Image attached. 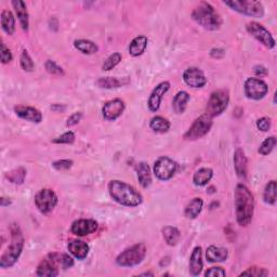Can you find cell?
<instances>
[{
    "label": "cell",
    "mask_w": 277,
    "mask_h": 277,
    "mask_svg": "<svg viewBox=\"0 0 277 277\" xmlns=\"http://www.w3.org/2000/svg\"><path fill=\"white\" fill-rule=\"evenodd\" d=\"M236 220L240 226H247L253 221L255 213V199L251 191L244 184H238L235 189Z\"/></svg>",
    "instance_id": "1"
},
{
    "label": "cell",
    "mask_w": 277,
    "mask_h": 277,
    "mask_svg": "<svg viewBox=\"0 0 277 277\" xmlns=\"http://www.w3.org/2000/svg\"><path fill=\"white\" fill-rule=\"evenodd\" d=\"M108 192L116 203L127 207H137L142 204L143 197L133 186L119 180L110 181L108 184Z\"/></svg>",
    "instance_id": "2"
},
{
    "label": "cell",
    "mask_w": 277,
    "mask_h": 277,
    "mask_svg": "<svg viewBox=\"0 0 277 277\" xmlns=\"http://www.w3.org/2000/svg\"><path fill=\"white\" fill-rule=\"evenodd\" d=\"M74 265V260L68 255L65 254H50L42 262L37 268L38 276L54 277L60 274L59 269H69Z\"/></svg>",
    "instance_id": "3"
},
{
    "label": "cell",
    "mask_w": 277,
    "mask_h": 277,
    "mask_svg": "<svg viewBox=\"0 0 277 277\" xmlns=\"http://www.w3.org/2000/svg\"><path fill=\"white\" fill-rule=\"evenodd\" d=\"M194 21L208 31H216L222 25V19L209 2L203 1L195 7L192 12Z\"/></svg>",
    "instance_id": "4"
},
{
    "label": "cell",
    "mask_w": 277,
    "mask_h": 277,
    "mask_svg": "<svg viewBox=\"0 0 277 277\" xmlns=\"http://www.w3.org/2000/svg\"><path fill=\"white\" fill-rule=\"evenodd\" d=\"M24 237L21 230L18 225L11 226V244L7 250L2 254L0 258V268L7 269L11 268L17 263L20 256L22 255L24 248Z\"/></svg>",
    "instance_id": "5"
},
{
    "label": "cell",
    "mask_w": 277,
    "mask_h": 277,
    "mask_svg": "<svg viewBox=\"0 0 277 277\" xmlns=\"http://www.w3.org/2000/svg\"><path fill=\"white\" fill-rule=\"evenodd\" d=\"M145 256H147V247L144 244H137L123 251L116 259V263L123 268H131L140 264L144 260Z\"/></svg>",
    "instance_id": "6"
},
{
    "label": "cell",
    "mask_w": 277,
    "mask_h": 277,
    "mask_svg": "<svg viewBox=\"0 0 277 277\" xmlns=\"http://www.w3.org/2000/svg\"><path fill=\"white\" fill-rule=\"evenodd\" d=\"M225 6L234 11L253 18H262L264 16V7L262 2L255 0H231L224 1Z\"/></svg>",
    "instance_id": "7"
},
{
    "label": "cell",
    "mask_w": 277,
    "mask_h": 277,
    "mask_svg": "<svg viewBox=\"0 0 277 277\" xmlns=\"http://www.w3.org/2000/svg\"><path fill=\"white\" fill-rule=\"evenodd\" d=\"M230 102V94L228 90H216L210 95L207 107H206V114L211 118L216 117L222 114L228 107Z\"/></svg>",
    "instance_id": "8"
},
{
    "label": "cell",
    "mask_w": 277,
    "mask_h": 277,
    "mask_svg": "<svg viewBox=\"0 0 277 277\" xmlns=\"http://www.w3.org/2000/svg\"><path fill=\"white\" fill-rule=\"evenodd\" d=\"M211 127H213V118L207 114H204L196 119L193 125L191 126L188 132L184 134V138L190 141L200 139L209 132Z\"/></svg>",
    "instance_id": "9"
},
{
    "label": "cell",
    "mask_w": 277,
    "mask_h": 277,
    "mask_svg": "<svg viewBox=\"0 0 277 277\" xmlns=\"http://www.w3.org/2000/svg\"><path fill=\"white\" fill-rule=\"evenodd\" d=\"M35 205L40 213L47 214L57 207L58 196L50 189L40 190L35 196Z\"/></svg>",
    "instance_id": "10"
},
{
    "label": "cell",
    "mask_w": 277,
    "mask_h": 277,
    "mask_svg": "<svg viewBox=\"0 0 277 277\" xmlns=\"http://www.w3.org/2000/svg\"><path fill=\"white\" fill-rule=\"evenodd\" d=\"M177 163L167 156H162L155 162L154 173L156 178L162 181H168L173 177L177 171Z\"/></svg>",
    "instance_id": "11"
},
{
    "label": "cell",
    "mask_w": 277,
    "mask_h": 277,
    "mask_svg": "<svg viewBox=\"0 0 277 277\" xmlns=\"http://www.w3.org/2000/svg\"><path fill=\"white\" fill-rule=\"evenodd\" d=\"M247 31L254 36L258 42H260L266 48L272 49L275 47V39L272 36V34L264 26L256 22H250L247 24Z\"/></svg>",
    "instance_id": "12"
},
{
    "label": "cell",
    "mask_w": 277,
    "mask_h": 277,
    "mask_svg": "<svg viewBox=\"0 0 277 277\" xmlns=\"http://www.w3.org/2000/svg\"><path fill=\"white\" fill-rule=\"evenodd\" d=\"M245 94L251 100L263 99L269 91V87L259 78H248L245 82Z\"/></svg>",
    "instance_id": "13"
},
{
    "label": "cell",
    "mask_w": 277,
    "mask_h": 277,
    "mask_svg": "<svg viewBox=\"0 0 277 277\" xmlns=\"http://www.w3.org/2000/svg\"><path fill=\"white\" fill-rule=\"evenodd\" d=\"M124 110H125L124 101L120 99H114L104 104V107L102 108V114L105 119L109 120V122H114V120H116L122 116Z\"/></svg>",
    "instance_id": "14"
},
{
    "label": "cell",
    "mask_w": 277,
    "mask_h": 277,
    "mask_svg": "<svg viewBox=\"0 0 277 277\" xmlns=\"http://www.w3.org/2000/svg\"><path fill=\"white\" fill-rule=\"evenodd\" d=\"M183 80L186 85L192 88H203L207 84V78L203 70L197 67H189L185 69L183 73Z\"/></svg>",
    "instance_id": "15"
},
{
    "label": "cell",
    "mask_w": 277,
    "mask_h": 277,
    "mask_svg": "<svg viewBox=\"0 0 277 277\" xmlns=\"http://www.w3.org/2000/svg\"><path fill=\"white\" fill-rule=\"evenodd\" d=\"M98 222L91 219H79L73 222L70 226V231L72 233L76 236H87L89 234L94 233L98 230Z\"/></svg>",
    "instance_id": "16"
},
{
    "label": "cell",
    "mask_w": 277,
    "mask_h": 277,
    "mask_svg": "<svg viewBox=\"0 0 277 277\" xmlns=\"http://www.w3.org/2000/svg\"><path fill=\"white\" fill-rule=\"evenodd\" d=\"M169 89H170V84L168 82H163L156 85L152 93H150L148 101L149 108L152 110V112H157L159 109L160 103H162L164 95L169 91Z\"/></svg>",
    "instance_id": "17"
},
{
    "label": "cell",
    "mask_w": 277,
    "mask_h": 277,
    "mask_svg": "<svg viewBox=\"0 0 277 277\" xmlns=\"http://www.w3.org/2000/svg\"><path fill=\"white\" fill-rule=\"evenodd\" d=\"M14 112H16L20 118L27 120V122L39 124L43 120V114L40 113V110L32 107L19 105V107H14Z\"/></svg>",
    "instance_id": "18"
},
{
    "label": "cell",
    "mask_w": 277,
    "mask_h": 277,
    "mask_svg": "<svg viewBox=\"0 0 277 277\" xmlns=\"http://www.w3.org/2000/svg\"><path fill=\"white\" fill-rule=\"evenodd\" d=\"M68 251L78 260H85L89 254V246L87 243L79 239H73L68 243Z\"/></svg>",
    "instance_id": "19"
},
{
    "label": "cell",
    "mask_w": 277,
    "mask_h": 277,
    "mask_svg": "<svg viewBox=\"0 0 277 277\" xmlns=\"http://www.w3.org/2000/svg\"><path fill=\"white\" fill-rule=\"evenodd\" d=\"M234 168L238 178L245 179L247 177V157L240 148L236 149L234 153Z\"/></svg>",
    "instance_id": "20"
},
{
    "label": "cell",
    "mask_w": 277,
    "mask_h": 277,
    "mask_svg": "<svg viewBox=\"0 0 277 277\" xmlns=\"http://www.w3.org/2000/svg\"><path fill=\"white\" fill-rule=\"evenodd\" d=\"M12 6L14 10H16V13L19 18V21L20 24H21L23 31L27 32L29 26V18L26 4H25V2L22 1V0H14V1H12Z\"/></svg>",
    "instance_id": "21"
},
{
    "label": "cell",
    "mask_w": 277,
    "mask_h": 277,
    "mask_svg": "<svg viewBox=\"0 0 277 277\" xmlns=\"http://www.w3.org/2000/svg\"><path fill=\"white\" fill-rule=\"evenodd\" d=\"M203 256H201L200 247H195L190 258V273L193 276H197L203 270Z\"/></svg>",
    "instance_id": "22"
},
{
    "label": "cell",
    "mask_w": 277,
    "mask_h": 277,
    "mask_svg": "<svg viewBox=\"0 0 277 277\" xmlns=\"http://www.w3.org/2000/svg\"><path fill=\"white\" fill-rule=\"evenodd\" d=\"M229 251L223 247H218V246H209L206 251V256L209 262H223L228 259Z\"/></svg>",
    "instance_id": "23"
},
{
    "label": "cell",
    "mask_w": 277,
    "mask_h": 277,
    "mask_svg": "<svg viewBox=\"0 0 277 277\" xmlns=\"http://www.w3.org/2000/svg\"><path fill=\"white\" fill-rule=\"evenodd\" d=\"M137 173L138 180L142 188L148 189L152 184V174H150V169L147 163H140L137 166Z\"/></svg>",
    "instance_id": "24"
},
{
    "label": "cell",
    "mask_w": 277,
    "mask_h": 277,
    "mask_svg": "<svg viewBox=\"0 0 277 277\" xmlns=\"http://www.w3.org/2000/svg\"><path fill=\"white\" fill-rule=\"evenodd\" d=\"M129 83L130 80L128 78H117V77H102L97 82L99 87L104 89L119 88L123 87V85H128Z\"/></svg>",
    "instance_id": "25"
},
{
    "label": "cell",
    "mask_w": 277,
    "mask_h": 277,
    "mask_svg": "<svg viewBox=\"0 0 277 277\" xmlns=\"http://www.w3.org/2000/svg\"><path fill=\"white\" fill-rule=\"evenodd\" d=\"M148 42V37L145 36L135 37L129 44V54L132 55V57H139L147 49Z\"/></svg>",
    "instance_id": "26"
},
{
    "label": "cell",
    "mask_w": 277,
    "mask_h": 277,
    "mask_svg": "<svg viewBox=\"0 0 277 277\" xmlns=\"http://www.w3.org/2000/svg\"><path fill=\"white\" fill-rule=\"evenodd\" d=\"M203 207H204L203 199L196 197L191 200L189 205L186 206V208L184 210V214L188 219H195L199 215L201 210H203Z\"/></svg>",
    "instance_id": "27"
},
{
    "label": "cell",
    "mask_w": 277,
    "mask_h": 277,
    "mask_svg": "<svg viewBox=\"0 0 277 277\" xmlns=\"http://www.w3.org/2000/svg\"><path fill=\"white\" fill-rule=\"evenodd\" d=\"M190 101V94L186 91H180L175 95L172 102L173 110L177 114H183Z\"/></svg>",
    "instance_id": "28"
},
{
    "label": "cell",
    "mask_w": 277,
    "mask_h": 277,
    "mask_svg": "<svg viewBox=\"0 0 277 277\" xmlns=\"http://www.w3.org/2000/svg\"><path fill=\"white\" fill-rule=\"evenodd\" d=\"M213 177V171L211 168H200L196 171L193 177V182L197 186H204L210 182Z\"/></svg>",
    "instance_id": "29"
},
{
    "label": "cell",
    "mask_w": 277,
    "mask_h": 277,
    "mask_svg": "<svg viewBox=\"0 0 277 277\" xmlns=\"http://www.w3.org/2000/svg\"><path fill=\"white\" fill-rule=\"evenodd\" d=\"M1 26L8 35H13L16 32V19L9 10H3L1 12Z\"/></svg>",
    "instance_id": "30"
},
{
    "label": "cell",
    "mask_w": 277,
    "mask_h": 277,
    "mask_svg": "<svg viewBox=\"0 0 277 277\" xmlns=\"http://www.w3.org/2000/svg\"><path fill=\"white\" fill-rule=\"evenodd\" d=\"M74 46L84 54H94L99 51V47L91 40L78 39L74 42Z\"/></svg>",
    "instance_id": "31"
},
{
    "label": "cell",
    "mask_w": 277,
    "mask_h": 277,
    "mask_svg": "<svg viewBox=\"0 0 277 277\" xmlns=\"http://www.w3.org/2000/svg\"><path fill=\"white\" fill-rule=\"evenodd\" d=\"M163 236L166 243H167L169 246H175L180 240L181 237V233L180 231L174 228V226H165L163 229Z\"/></svg>",
    "instance_id": "32"
},
{
    "label": "cell",
    "mask_w": 277,
    "mask_h": 277,
    "mask_svg": "<svg viewBox=\"0 0 277 277\" xmlns=\"http://www.w3.org/2000/svg\"><path fill=\"white\" fill-rule=\"evenodd\" d=\"M170 123L168 119H166L162 116H156V117L150 119L149 127L152 130H154L155 132L159 133H165L170 129Z\"/></svg>",
    "instance_id": "33"
},
{
    "label": "cell",
    "mask_w": 277,
    "mask_h": 277,
    "mask_svg": "<svg viewBox=\"0 0 277 277\" xmlns=\"http://www.w3.org/2000/svg\"><path fill=\"white\" fill-rule=\"evenodd\" d=\"M276 190H277V184L276 181L272 180L266 184L264 189V194H263V199L266 204L269 205H275L276 203Z\"/></svg>",
    "instance_id": "34"
},
{
    "label": "cell",
    "mask_w": 277,
    "mask_h": 277,
    "mask_svg": "<svg viewBox=\"0 0 277 277\" xmlns=\"http://www.w3.org/2000/svg\"><path fill=\"white\" fill-rule=\"evenodd\" d=\"M25 177H26V170L23 167L17 168L7 173V179L14 184H22L24 182Z\"/></svg>",
    "instance_id": "35"
},
{
    "label": "cell",
    "mask_w": 277,
    "mask_h": 277,
    "mask_svg": "<svg viewBox=\"0 0 277 277\" xmlns=\"http://www.w3.org/2000/svg\"><path fill=\"white\" fill-rule=\"evenodd\" d=\"M275 145H276V138L275 137H269V138H266L263 141V142H262L258 152L261 155L266 156V155H269L272 152V150L274 149Z\"/></svg>",
    "instance_id": "36"
},
{
    "label": "cell",
    "mask_w": 277,
    "mask_h": 277,
    "mask_svg": "<svg viewBox=\"0 0 277 277\" xmlns=\"http://www.w3.org/2000/svg\"><path fill=\"white\" fill-rule=\"evenodd\" d=\"M122 61V54L118 53V52H115L113 54H110L109 57L105 60V62L103 63V66L102 69L103 70H110L113 69L115 66H117V65Z\"/></svg>",
    "instance_id": "37"
},
{
    "label": "cell",
    "mask_w": 277,
    "mask_h": 277,
    "mask_svg": "<svg viewBox=\"0 0 277 277\" xmlns=\"http://www.w3.org/2000/svg\"><path fill=\"white\" fill-rule=\"evenodd\" d=\"M20 63H21V67L25 70V72H33L35 68V65L31 55L28 54L26 50H23L21 59H20Z\"/></svg>",
    "instance_id": "38"
},
{
    "label": "cell",
    "mask_w": 277,
    "mask_h": 277,
    "mask_svg": "<svg viewBox=\"0 0 277 277\" xmlns=\"http://www.w3.org/2000/svg\"><path fill=\"white\" fill-rule=\"evenodd\" d=\"M75 139L76 138H75V133L73 131H67V132H65L62 135H60V137L52 140V142L55 144H72L74 143Z\"/></svg>",
    "instance_id": "39"
},
{
    "label": "cell",
    "mask_w": 277,
    "mask_h": 277,
    "mask_svg": "<svg viewBox=\"0 0 277 277\" xmlns=\"http://www.w3.org/2000/svg\"><path fill=\"white\" fill-rule=\"evenodd\" d=\"M44 67H46V70L51 75H58V76H63L64 75V70L62 67H60L59 65L51 61V60H48V61L44 63Z\"/></svg>",
    "instance_id": "40"
},
{
    "label": "cell",
    "mask_w": 277,
    "mask_h": 277,
    "mask_svg": "<svg viewBox=\"0 0 277 277\" xmlns=\"http://www.w3.org/2000/svg\"><path fill=\"white\" fill-rule=\"evenodd\" d=\"M73 160L70 159H61V160H57L52 164V167L58 170V171H64V170H68L69 168H72L73 166Z\"/></svg>",
    "instance_id": "41"
},
{
    "label": "cell",
    "mask_w": 277,
    "mask_h": 277,
    "mask_svg": "<svg viewBox=\"0 0 277 277\" xmlns=\"http://www.w3.org/2000/svg\"><path fill=\"white\" fill-rule=\"evenodd\" d=\"M240 275H248V276H268L269 275V272L264 270V269H261V268H250L248 270L244 271L243 273Z\"/></svg>",
    "instance_id": "42"
},
{
    "label": "cell",
    "mask_w": 277,
    "mask_h": 277,
    "mask_svg": "<svg viewBox=\"0 0 277 277\" xmlns=\"http://www.w3.org/2000/svg\"><path fill=\"white\" fill-rule=\"evenodd\" d=\"M0 55H1V62L3 64L10 63L13 59V55L11 51H10V49L3 43H1V53H0Z\"/></svg>",
    "instance_id": "43"
},
{
    "label": "cell",
    "mask_w": 277,
    "mask_h": 277,
    "mask_svg": "<svg viewBox=\"0 0 277 277\" xmlns=\"http://www.w3.org/2000/svg\"><path fill=\"white\" fill-rule=\"evenodd\" d=\"M256 128L263 131V132L269 131L271 128V119L268 117H262L258 119V122H256Z\"/></svg>",
    "instance_id": "44"
},
{
    "label": "cell",
    "mask_w": 277,
    "mask_h": 277,
    "mask_svg": "<svg viewBox=\"0 0 277 277\" xmlns=\"http://www.w3.org/2000/svg\"><path fill=\"white\" fill-rule=\"evenodd\" d=\"M82 118H83V113H80V112L74 113L72 116H69L66 125L68 126V127H72V126L77 125L80 120H82Z\"/></svg>",
    "instance_id": "45"
},
{
    "label": "cell",
    "mask_w": 277,
    "mask_h": 277,
    "mask_svg": "<svg viewBox=\"0 0 277 277\" xmlns=\"http://www.w3.org/2000/svg\"><path fill=\"white\" fill-rule=\"evenodd\" d=\"M226 273L222 268H211L205 273V276H225Z\"/></svg>",
    "instance_id": "46"
},
{
    "label": "cell",
    "mask_w": 277,
    "mask_h": 277,
    "mask_svg": "<svg viewBox=\"0 0 277 277\" xmlns=\"http://www.w3.org/2000/svg\"><path fill=\"white\" fill-rule=\"evenodd\" d=\"M224 54H225V51H224L223 49H221V48H214V49H213V50H211V51H210L211 58H213V59H221V58H223Z\"/></svg>",
    "instance_id": "47"
},
{
    "label": "cell",
    "mask_w": 277,
    "mask_h": 277,
    "mask_svg": "<svg viewBox=\"0 0 277 277\" xmlns=\"http://www.w3.org/2000/svg\"><path fill=\"white\" fill-rule=\"evenodd\" d=\"M255 73L256 76L263 77L268 75V69H266L264 66H262V65H258V66L255 67Z\"/></svg>",
    "instance_id": "48"
},
{
    "label": "cell",
    "mask_w": 277,
    "mask_h": 277,
    "mask_svg": "<svg viewBox=\"0 0 277 277\" xmlns=\"http://www.w3.org/2000/svg\"><path fill=\"white\" fill-rule=\"evenodd\" d=\"M51 109L54 110V112H64L66 109V107L62 104H53L51 107Z\"/></svg>",
    "instance_id": "49"
},
{
    "label": "cell",
    "mask_w": 277,
    "mask_h": 277,
    "mask_svg": "<svg viewBox=\"0 0 277 277\" xmlns=\"http://www.w3.org/2000/svg\"><path fill=\"white\" fill-rule=\"evenodd\" d=\"M10 204H11V200L9 198L1 197V199H0V205H1V207H6V206H9Z\"/></svg>",
    "instance_id": "50"
},
{
    "label": "cell",
    "mask_w": 277,
    "mask_h": 277,
    "mask_svg": "<svg viewBox=\"0 0 277 277\" xmlns=\"http://www.w3.org/2000/svg\"><path fill=\"white\" fill-rule=\"evenodd\" d=\"M141 275H152L153 276V273H143V274H141Z\"/></svg>",
    "instance_id": "51"
}]
</instances>
